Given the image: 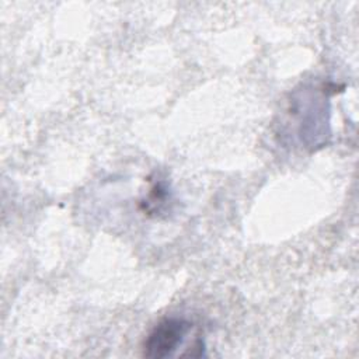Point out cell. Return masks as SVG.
Here are the masks:
<instances>
[{
  "mask_svg": "<svg viewBox=\"0 0 359 359\" xmlns=\"http://www.w3.org/2000/svg\"><path fill=\"white\" fill-rule=\"evenodd\" d=\"M192 324L180 317L163 318L149 332L143 344V355L151 359L171 356L184 342Z\"/></svg>",
  "mask_w": 359,
  "mask_h": 359,
  "instance_id": "obj_1",
  "label": "cell"
}]
</instances>
